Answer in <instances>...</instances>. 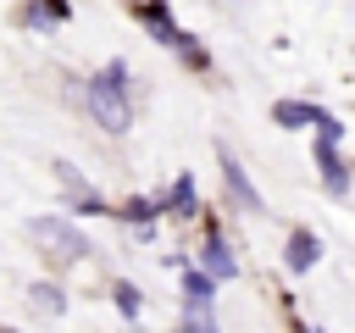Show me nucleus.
I'll list each match as a JSON object with an SVG mask.
<instances>
[{"instance_id":"nucleus-1","label":"nucleus","mask_w":355,"mask_h":333,"mask_svg":"<svg viewBox=\"0 0 355 333\" xmlns=\"http://www.w3.org/2000/svg\"><path fill=\"white\" fill-rule=\"evenodd\" d=\"M89 111H94V122H100L105 133H122V128L133 122L128 94H122V67H105L100 78H89Z\"/></svg>"},{"instance_id":"nucleus-2","label":"nucleus","mask_w":355,"mask_h":333,"mask_svg":"<svg viewBox=\"0 0 355 333\" xmlns=\"http://www.w3.org/2000/svg\"><path fill=\"white\" fill-rule=\"evenodd\" d=\"M28 233H33L44 250H55V261H78V255H89V239H83L72 222H61V216H33Z\"/></svg>"},{"instance_id":"nucleus-3","label":"nucleus","mask_w":355,"mask_h":333,"mask_svg":"<svg viewBox=\"0 0 355 333\" xmlns=\"http://www.w3.org/2000/svg\"><path fill=\"white\" fill-rule=\"evenodd\" d=\"M316 255H322V244H316L311 233H294V244H288V266L305 272V266H316Z\"/></svg>"},{"instance_id":"nucleus-4","label":"nucleus","mask_w":355,"mask_h":333,"mask_svg":"<svg viewBox=\"0 0 355 333\" xmlns=\"http://www.w3.org/2000/svg\"><path fill=\"white\" fill-rule=\"evenodd\" d=\"M277 122H283V128H305V122H322V128H333L322 111H305V105H288V100L277 105Z\"/></svg>"},{"instance_id":"nucleus-5","label":"nucleus","mask_w":355,"mask_h":333,"mask_svg":"<svg viewBox=\"0 0 355 333\" xmlns=\"http://www.w3.org/2000/svg\"><path fill=\"white\" fill-rule=\"evenodd\" d=\"M205 261H211V272H216V278H233V272H239V266H233V255H227V244H222V239H216V244H211V250H205Z\"/></svg>"},{"instance_id":"nucleus-6","label":"nucleus","mask_w":355,"mask_h":333,"mask_svg":"<svg viewBox=\"0 0 355 333\" xmlns=\"http://www.w3.org/2000/svg\"><path fill=\"white\" fill-rule=\"evenodd\" d=\"M33 300H39V305H44V311H50V316H55V311H61V294H55V289H44V283H39V289H33Z\"/></svg>"},{"instance_id":"nucleus-7","label":"nucleus","mask_w":355,"mask_h":333,"mask_svg":"<svg viewBox=\"0 0 355 333\" xmlns=\"http://www.w3.org/2000/svg\"><path fill=\"white\" fill-rule=\"evenodd\" d=\"M116 300H122V311H128V316H139V294H133V289H128V283H122V289H116Z\"/></svg>"}]
</instances>
